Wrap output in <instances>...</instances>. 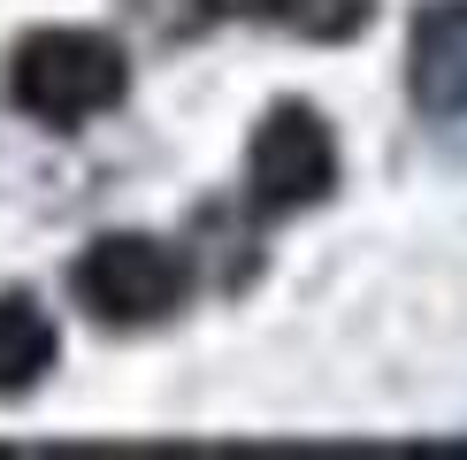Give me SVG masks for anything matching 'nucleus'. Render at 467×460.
<instances>
[{
  "label": "nucleus",
  "mask_w": 467,
  "mask_h": 460,
  "mask_svg": "<svg viewBox=\"0 0 467 460\" xmlns=\"http://www.w3.org/2000/svg\"><path fill=\"white\" fill-rule=\"evenodd\" d=\"M130 92V54L108 31L85 24H47L31 38H16L8 54V100L47 131H85L108 108H123Z\"/></svg>",
  "instance_id": "1"
},
{
  "label": "nucleus",
  "mask_w": 467,
  "mask_h": 460,
  "mask_svg": "<svg viewBox=\"0 0 467 460\" xmlns=\"http://www.w3.org/2000/svg\"><path fill=\"white\" fill-rule=\"evenodd\" d=\"M192 254L177 238H153V230H108L92 238L69 268V292L100 330H153L192 299Z\"/></svg>",
  "instance_id": "2"
},
{
  "label": "nucleus",
  "mask_w": 467,
  "mask_h": 460,
  "mask_svg": "<svg viewBox=\"0 0 467 460\" xmlns=\"http://www.w3.org/2000/svg\"><path fill=\"white\" fill-rule=\"evenodd\" d=\"M406 92L430 123L467 115V0H437L406 31Z\"/></svg>",
  "instance_id": "4"
},
{
  "label": "nucleus",
  "mask_w": 467,
  "mask_h": 460,
  "mask_svg": "<svg viewBox=\"0 0 467 460\" xmlns=\"http://www.w3.org/2000/svg\"><path fill=\"white\" fill-rule=\"evenodd\" d=\"M337 192V139H329L322 108L306 100H276L253 123V146H245V207L261 223H284V215H306Z\"/></svg>",
  "instance_id": "3"
},
{
  "label": "nucleus",
  "mask_w": 467,
  "mask_h": 460,
  "mask_svg": "<svg viewBox=\"0 0 467 460\" xmlns=\"http://www.w3.org/2000/svg\"><path fill=\"white\" fill-rule=\"evenodd\" d=\"M200 16L207 24H268V31H299V38L337 47L376 16V0H200Z\"/></svg>",
  "instance_id": "6"
},
{
  "label": "nucleus",
  "mask_w": 467,
  "mask_h": 460,
  "mask_svg": "<svg viewBox=\"0 0 467 460\" xmlns=\"http://www.w3.org/2000/svg\"><path fill=\"white\" fill-rule=\"evenodd\" d=\"M54 361H62V330L38 307V292H0V399L38 392Z\"/></svg>",
  "instance_id": "5"
}]
</instances>
